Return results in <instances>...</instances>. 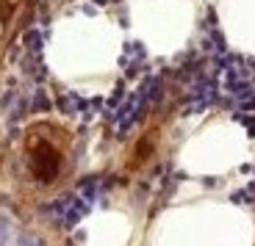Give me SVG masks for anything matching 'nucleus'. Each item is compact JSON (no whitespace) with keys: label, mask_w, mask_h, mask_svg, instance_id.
<instances>
[{"label":"nucleus","mask_w":255,"mask_h":246,"mask_svg":"<svg viewBox=\"0 0 255 246\" xmlns=\"http://www.w3.org/2000/svg\"><path fill=\"white\" fill-rule=\"evenodd\" d=\"M19 244H22V246H39L36 241H31V238H19Z\"/></svg>","instance_id":"1"},{"label":"nucleus","mask_w":255,"mask_h":246,"mask_svg":"<svg viewBox=\"0 0 255 246\" xmlns=\"http://www.w3.org/2000/svg\"><path fill=\"white\" fill-rule=\"evenodd\" d=\"M6 241V227H0V244Z\"/></svg>","instance_id":"2"}]
</instances>
